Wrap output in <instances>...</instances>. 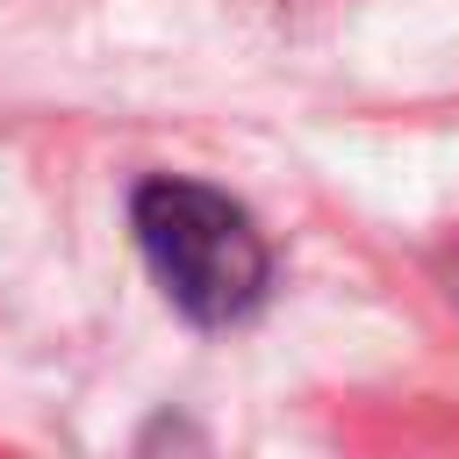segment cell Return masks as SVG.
I'll return each mask as SVG.
<instances>
[{
	"mask_svg": "<svg viewBox=\"0 0 459 459\" xmlns=\"http://www.w3.org/2000/svg\"><path fill=\"white\" fill-rule=\"evenodd\" d=\"M129 230L143 244V265L151 280L165 287V301L201 323V330H230L244 323L258 301H265V280H273V251L258 237V222L222 194V186H201V179H143L129 194Z\"/></svg>",
	"mask_w": 459,
	"mask_h": 459,
	"instance_id": "1",
	"label": "cell"
}]
</instances>
